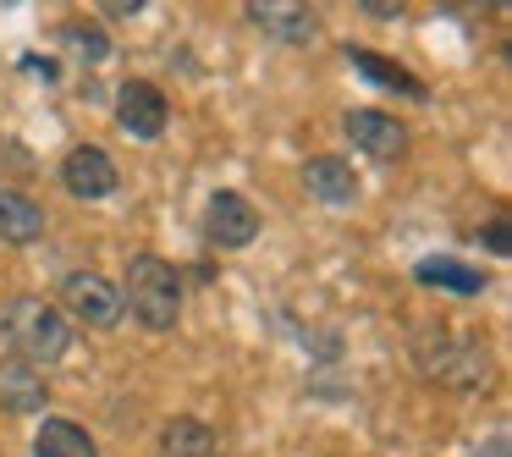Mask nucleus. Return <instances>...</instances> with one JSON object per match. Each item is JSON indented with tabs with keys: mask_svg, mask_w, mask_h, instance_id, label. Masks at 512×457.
<instances>
[{
	"mask_svg": "<svg viewBox=\"0 0 512 457\" xmlns=\"http://www.w3.org/2000/svg\"><path fill=\"white\" fill-rule=\"evenodd\" d=\"M413 358H419V369L430 380H441V386L474 391V386H485V380H490V347L479 342V336H468V331H446V325L419 331Z\"/></svg>",
	"mask_w": 512,
	"mask_h": 457,
	"instance_id": "obj_1",
	"label": "nucleus"
},
{
	"mask_svg": "<svg viewBox=\"0 0 512 457\" xmlns=\"http://www.w3.org/2000/svg\"><path fill=\"white\" fill-rule=\"evenodd\" d=\"M0 336L12 342V353L17 358H61L67 353V342H72V331H67V314L56 309V303H45V298H34V292H23V298H12L6 309H0Z\"/></svg>",
	"mask_w": 512,
	"mask_h": 457,
	"instance_id": "obj_2",
	"label": "nucleus"
},
{
	"mask_svg": "<svg viewBox=\"0 0 512 457\" xmlns=\"http://www.w3.org/2000/svg\"><path fill=\"white\" fill-rule=\"evenodd\" d=\"M122 309H133V320L149 325V331H171L177 314H182L177 265H166L160 254H138L133 265H127V303Z\"/></svg>",
	"mask_w": 512,
	"mask_h": 457,
	"instance_id": "obj_3",
	"label": "nucleus"
},
{
	"mask_svg": "<svg viewBox=\"0 0 512 457\" xmlns=\"http://www.w3.org/2000/svg\"><path fill=\"white\" fill-rule=\"evenodd\" d=\"M116 122H122L138 144H155V138L166 133V122H171L166 89L149 83V78H127L122 89H116Z\"/></svg>",
	"mask_w": 512,
	"mask_h": 457,
	"instance_id": "obj_4",
	"label": "nucleus"
},
{
	"mask_svg": "<svg viewBox=\"0 0 512 457\" xmlns=\"http://www.w3.org/2000/svg\"><path fill=\"white\" fill-rule=\"evenodd\" d=\"M61 303H67V314H78L83 325H94V331H111V325H122V292L111 287L105 276H94V270H72L67 281H61Z\"/></svg>",
	"mask_w": 512,
	"mask_h": 457,
	"instance_id": "obj_5",
	"label": "nucleus"
},
{
	"mask_svg": "<svg viewBox=\"0 0 512 457\" xmlns=\"http://www.w3.org/2000/svg\"><path fill=\"white\" fill-rule=\"evenodd\" d=\"M61 182H67L72 199H111L116 182H122V171H116V160L105 155L100 144H78L67 160H61Z\"/></svg>",
	"mask_w": 512,
	"mask_h": 457,
	"instance_id": "obj_6",
	"label": "nucleus"
},
{
	"mask_svg": "<svg viewBox=\"0 0 512 457\" xmlns=\"http://www.w3.org/2000/svg\"><path fill=\"white\" fill-rule=\"evenodd\" d=\"M204 237L215 248H248L259 237V210L243 193H215L210 210H204Z\"/></svg>",
	"mask_w": 512,
	"mask_h": 457,
	"instance_id": "obj_7",
	"label": "nucleus"
},
{
	"mask_svg": "<svg viewBox=\"0 0 512 457\" xmlns=\"http://www.w3.org/2000/svg\"><path fill=\"white\" fill-rule=\"evenodd\" d=\"M347 138L364 149L369 160H402L408 155V127L386 111H347Z\"/></svg>",
	"mask_w": 512,
	"mask_h": 457,
	"instance_id": "obj_8",
	"label": "nucleus"
},
{
	"mask_svg": "<svg viewBox=\"0 0 512 457\" xmlns=\"http://www.w3.org/2000/svg\"><path fill=\"white\" fill-rule=\"evenodd\" d=\"M248 17H254L270 39H281V45H309V39L320 34V17H314L309 6H298V0H254Z\"/></svg>",
	"mask_w": 512,
	"mask_h": 457,
	"instance_id": "obj_9",
	"label": "nucleus"
},
{
	"mask_svg": "<svg viewBox=\"0 0 512 457\" xmlns=\"http://www.w3.org/2000/svg\"><path fill=\"white\" fill-rule=\"evenodd\" d=\"M50 402V386L45 375H39V364H28V358H0V408L6 413H39Z\"/></svg>",
	"mask_w": 512,
	"mask_h": 457,
	"instance_id": "obj_10",
	"label": "nucleus"
},
{
	"mask_svg": "<svg viewBox=\"0 0 512 457\" xmlns=\"http://www.w3.org/2000/svg\"><path fill=\"white\" fill-rule=\"evenodd\" d=\"M303 188H309V199H320V204H353L358 199V177H353V166H347L342 155L303 160Z\"/></svg>",
	"mask_w": 512,
	"mask_h": 457,
	"instance_id": "obj_11",
	"label": "nucleus"
},
{
	"mask_svg": "<svg viewBox=\"0 0 512 457\" xmlns=\"http://www.w3.org/2000/svg\"><path fill=\"white\" fill-rule=\"evenodd\" d=\"M45 226H50L45 204H34L28 193H17V188H0V243H17V248L39 243Z\"/></svg>",
	"mask_w": 512,
	"mask_h": 457,
	"instance_id": "obj_12",
	"label": "nucleus"
},
{
	"mask_svg": "<svg viewBox=\"0 0 512 457\" xmlns=\"http://www.w3.org/2000/svg\"><path fill=\"white\" fill-rule=\"evenodd\" d=\"M34 457H100L94 435L72 419H45L34 435Z\"/></svg>",
	"mask_w": 512,
	"mask_h": 457,
	"instance_id": "obj_13",
	"label": "nucleus"
},
{
	"mask_svg": "<svg viewBox=\"0 0 512 457\" xmlns=\"http://www.w3.org/2000/svg\"><path fill=\"white\" fill-rule=\"evenodd\" d=\"M347 61H353L358 72H364L369 83H386V89H402L408 100H430V89H424V78H413L408 67H397V61H380L375 50L364 45H347Z\"/></svg>",
	"mask_w": 512,
	"mask_h": 457,
	"instance_id": "obj_14",
	"label": "nucleus"
},
{
	"mask_svg": "<svg viewBox=\"0 0 512 457\" xmlns=\"http://www.w3.org/2000/svg\"><path fill=\"white\" fill-rule=\"evenodd\" d=\"M413 281H424V287H452L463 292V298H474V292H485V270H468L463 259H419V270H413Z\"/></svg>",
	"mask_w": 512,
	"mask_h": 457,
	"instance_id": "obj_15",
	"label": "nucleus"
},
{
	"mask_svg": "<svg viewBox=\"0 0 512 457\" xmlns=\"http://www.w3.org/2000/svg\"><path fill=\"white\" fill-rule=\"evenodd\" d=\"M215 430L199 419H171L160 430V457H215Z\"/></svg>",
	"mask_w": 512,
	"mask_h": 457,
	"instance_id": "obj_16",
	"label": "nucleus"
},
{
	"mask_svg": "<svg viewBox=\"0 0 512 457\" xmlns=\"http://www.w3.org/2000/svg\"><path fill=\"white\" fill-rule=\"evenodd\" d=\"M61 39H67V45H78V61H94V67L111 56V39H105L100 28H89V23H67V28H61Z\"/></svg>",
	"mask_w": 512,
	"mask_h": 457,
	"instance_id": "obj_17",
	"label": "nucleus"
},
{
	"mask_svg": "<svg viewBox=\"0 0 512 457\" xmlns=\"http://www.w3.org/2000/svg\"><path fill=\"white\" fill-rule=\"evenodd\" d=\"M105 12L111 17H138L144 12V0H105Z\"/></svg>",
	"mask_w": 512,
	"mask_h": 457,
	"instance_id": "obj_18",
	"label": "nucleus"
},
{
	"mask_svg": "<svg viewBox=\"0 0 512 457\" xmlns=\"http://www.w3.org/2000/svg\"><path fill=\"white\" fill-rule=\"evenodd\" d=\"M490 248H496V254H512V237H507V221H496V226H490Z\"/></svg>",
	"mask_w": 512,
	"mask_h": 457,
	"instance_id": "obj_19",
	"label": "nucleus"
},
{
	"mask_svg": "<svg viewBox=\"0 0 512 457\" xmlns=\"http://www.w3.org/2000/svg\"><path fill=\"white\" fill-rule=\"evenodd\" d=\"M490 457H507V441H501V435L490 441Z\"/></svg>",
	"mask_w": 512,
	"mask_h": 457,
	"instance_id": "obj_20",
	"label": "nucleus"
}]
</instances>
